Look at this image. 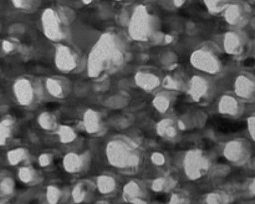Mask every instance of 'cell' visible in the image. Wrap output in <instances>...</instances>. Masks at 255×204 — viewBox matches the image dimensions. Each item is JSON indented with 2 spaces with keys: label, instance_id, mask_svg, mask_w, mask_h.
<instances>
[{
  "label": "cell",
  "instance_id": "cell-5",
  "mask_svg": "<svg viewBox=\"0 0 255 204\" xmlns=\"http://www.w3.org/2000/svg\"><path fill=\"white\" fill-rule=\"evenodd\" d=\"M12 94L20 106L25 107V108H31L40 100L41 89L36 81L29 79V77L21 76L15 80L14 85H12Z\"/></svg>",
  "mask_w": 255,
  "mask_h": 204
},
{
  "label": "cell",
  "instance_id": "cell-9",
  "mask_svg": "<svg viewBox=\"0 0 255 204\" xmlns=\"http://www.w3.org/2000/svg\"><path fill=\"white\" fill-rule=\"evenodd\" d=\"M236 96L243 100H252L255 97V77L251 74H241L234 81Z\"/></svg>",
  "mask_w": 255,
  "mask_h": 204
},
{
  "label": "cell",
  "instance_id": "cell-8",
  "mask_svg": "<svg viewBox=\"0 0 255 204\" xmlns=\"http://www.w3.org/2000/svg\"><path fill=\"white\" fill-rule=\"evenodd\" d=\"M247 39L244 34L236 30L226 32L223 37V49L224 51L232 56H238L244 51Z\"/></svg>",
  "mask_w": 255,
  "mask_h": 204
},
{
  "label": "cell",
  "instance_id": "cell-16",
  "mask_svg": "<svg viewBox=\"0 0 255 204\" xmlns=\"http://www.w3.org/2000/svg\"><path fill=\"white\" fill-rule=\"evenodd\" d=\"M223 17L231 26H241L246 21V10L241 4L231 2L223 11Z\"/></svg>",
  "mask_w": 255,
  "mask_h": 204
},
{
  "label": "cell",
  "instance_id": "cell-29",
  "mask_svg": "<svg viewBox=\"0 0 255 204\" xmlns=\"http://www.w3.org/2000/svg\"><path fill=\"white\" fill-rule=\"evenodd\" d=\"M84 162V157L76 153H70L65 157V167L69 171H77Z\"/></svg>",
  "mask_w": 255,
  "mask_h": 204
},
{
  "label": "cell",
  "instance_id": "cell-39",
  "mask_svg": "<svg viewBox=\"0 0 255 204\" xmlns=\"http://www.w3.org/2000/svg\"><path fill=\"white\" fill-rule=\"evenodd\" d=\"M117 1H120V0H117Z\"/></svg>",
  "mask_w": 255,
  "mask_h": 204
},
{
  "label": "cell",
  "instance_id": "cell-23",
  "mask_svg": "<svg viewBox=\"0 0 255 204\" xmlns=\"http://www.w3.org/2000/svg\"><path fill=\"white\" fill-rule=\"evenodd\" d=\"M231 0H203V4L212 15L223 14L226 7L231 4Z\"/></svg>",
  "mask_w": 255,
  "mask_h": 204
},
{
  "label": "cell",
  "instance_id": "cell-18",
  "mask_svg": "<svg viewBox=\"0 0 255 204\" xmlns=\"http://www.w3.org/2000/svg\"><path fill=\"white\" fill-rule=\"evenodd\" d=\"M247 146L241 139H234V141L228 142L224 147V156L231 161H239L246 153Z\"/></svg>",
  "mask_w": 255,
  "mask_h": 204
},
{
  "label": "cell",
  "instance_id": "cell-12",
  "mask_svg": "<svg viewBox=\"0 0 255 204\" xmlns=\"http://www.w3.org/2000/svg\"><path fill=\"white\" fill-rule=\"evenodd\" d=\"M217 109L223 116L229 117H237L241 114L242 112V104L239 102L238 97L233 96V95H222L217 103Z\"/></svg>",
  "mask_w": 255,
  "mask_h": 204
},
{
  "label": "cell",
  "instance_id": "cell-25",
  "mask_svg": "<svg viewBox=\"0 0 255 204\" xmlns=\"http://www.w3.org/2000/svg\"><path fill=\"white\" fill-rule=\"evenodd\" d=\"M57 134H59V138L62 143H71L77 137L76 131L71 126H65V124L64 126H59Z\"/></svg>",
  "mask_w": 255,
  "mask_h": 204
},
{
  "label": "cell",
  "instance_id": "cell-21",
  "mask_svg": "<svg viewBox=\"0 0 255 204\" xmlns=\"http://www.w3.org/2000/svg\"><path fill=\"white\" fill-rule=\"evenodd\" d=\"M37 123L41 127L44 131H57L59 124H57V119L51 112H42L37 117Z\"/></svg>",
  "mask_w": 255,
  "mask_h": 204
},
{
  "label": "cell",
  "instance_id": "cell-32",
  "mask_svg": "<svg viewBox=\"0 0 255 204\" xmlns=\"http://www.w3.org/2000/svg\"><path fill=\"white\" fill-rule=\"evenodd\" d=\"M2 50H4L5 52H7V54H9V52H12L15 50V44L14 42L11 41V40H4V41H2Z\"/></svg>",
  "mask_w": 255,
  "mask_h": 204
},
{
  "label": "cell",
  "instance_id": "cell-38",
  "mask_svg": "<svg viewBox=\"0 0 255 204\" xmlns=\"http://www.w3.org/2000/svg\"><path fill=\"white\" fill-rule=\"evenodd\" d=\"M0 204H9V203H7L6 201H4V199H1V201H0Z\"/></svg>",
  "mask_w": 255,
  "mask_h": 204
},
{
  "label": "cell",
  "instance_id": "cell-31",
  "mask_svg": "<svg viewBox=\"0 0 255 204\" xmlns=\"http://www.w3.org/2000/svg\"><path fill=\"white\" fill-rule=\"evenodd\" d=\"M99 187L101 192H110L114 188V181L109 177H101L99 181Z\"/></svg>",
  "mask_w": 255,
  "mask_h": 204
},
{
  "label": "cell",
  "instance_id": "cell-37",
  "mask_svg": "<svg viewBox=\"0 0 255 204\" xmlns=\"http://www.w3.org/2000/svg\"><path fill=\"white\" fill-rule=\"evenodd\" d=\"M81 1L84 2V4H91L92 0H81Z\"/></svg>",
  "mask_w": 255,
  "mask_h": 204
},
{
  "label": "cell",
  "instance_id": "cell-7",
  "mask_svg": "<svg viewBox=\"0 0 255 204\" xmlns=\"http://www.w3.org/2000/svg\"><path fill=\"white\" fill-rule=\"evenodd\" d=\"M55 66L64 74L74 72L79 66V55L74 49L64 44H59L55 49Z\"/></svg>",
  "mask_w": 255,
  "mask_h": 204
},
{
  "label": "cell",
  "instance_id": "cell-22",
  "mask_svg": "<svg viewBox=\"0 0 255 204\" xmlns=\"http://www.w3.org/2000/svg\"><path fill=\"white\" fill-rule=\"evenodd\" d=\"M129 100L131 99H129L128 95L117 94V95H112L111 97H109V99L105 101V104L112 109H121L129 103Z\"/></svg>",
  "mask_w": 255,
  "mask_h": 204
},
{
  "label": "cell",
  "instance_id": "cell-2",
  "mask_svg": "<svg viewBox=\"0 0 255 204\" xmlns=\"http://www.w3.org/2000/svg\"><path fill=\"white\" fill-rule=\"evenodd\" d=\"M127 26H128V34L132 40L146 42L157 37L159 20L146 5H138L134 7L133 12L129 16Z\"/></svg>",
  "mask_w": 255,
  "mask_h": 204
},
{
  "label": "cell",
  "instance_id": "cell-27",
  "mask_svg": "<svg viewBox=\"0 0 255 204\" xmlns=\"http://www.w3.org/2000/svg\"><path fill=\"white\" fill-rule=\"evenodd\" d=\"M11 4L15 9L22 10V11H32L37 9L41 4V0H11Z\"/></svg>",
  "mask_w": 255,
  "mask_h": 204
},
{
  "label": "cell",
  "instance_id": "cell-34",
  "mask_svg": "<svg viewBox=\"0 0 255 204\" xmlns=\"http://www.w3.org/2000/svg\"><path fill=\"white\" fill-rule=\"evenodd\" d=\"M50 161H51V157H50L49 154H42L39 158V163L41 164V166H46L47 163H50Z\"/></svg>",
  "mask_w": 255,
  "mask_h": 204
},
{
  "label": "cell",
  "instance_id": "cell-14",
  "mask_svg": "<svg viewBox=\"0 0 255 204\" xmlns=\"http://www.w3.org/2000/svg\"><path fill=\"white\" fill-rule=\"evenodd\" d=\"M45 89L52 97L56 99H65L70 94L69 82L62 77H47L45 81Z\"/></svg>",
  "mask_w": 255,
  "mask_h": 204
},
{
  "label": "cell",
  "instance_id": "cell-6",
  "mask_svg": "<svg viewBox=\"0 0 255 204\" xmlns=\"http://www.w3.org/2000/svg\"><path fill=\"white\" fill-rule=\"evenodd\" d=\"M189 61L194 69L207 75H216L222 69L221 59L217 52L208 46H202L194 50L191 54Z\"/></svg>",
  "mask_w": 255,
  "mask_h": 204
},
{
  "label": "cell",
  "instance_id": "cell-17",
  "mask_svg": "<svg viewBox=\"0 0 255 204\" xmlns=\"http://www.w3.org/2000/svg\"><path fill=\"white\" fill-rule=\"evenodd\" d=\"M156 129H157V133H158L161 137L172 139L178 134V131L181 128H179L178 121L176 122L172 118H163L157 123Z\"/></svg>",
  "mask_w": 255,
  "mask_h": 204
},
{
  "label": "cell",
  "instance_id": "cell-26",
  "mask_svg": "<svg viewBox=\"0 0 255 204\" xmlns=\"http://www.w3.org/2000/svg\"><path fill=\"white\" fill-rule=\"evenodd\" d=\"M162 85L168 91H173V90H181L183 87V81L178 75H167L162 80Z\"/></svg>",
  "mask_w": 255,
  "mask_h": 204
},
{
  "label": "cell",
  "instance_id": "cell-10",
  "mask_svg": "<svg viewBox=\"0 0 255 204\" xmlns=\"http://www.w3.org/2000/svg\"><path fill=\"white\" fill-rule=\"evenodd\" d=\"M211 91V82L202 75H194L188 82V94L194 101H202Z\"/></svg>",
  "mask_w": 255,
  "mask_h": 204
},
{
  "label": "cell",
  "instance_id": "cell-11",
  "mask_svg": "<svg viewBox=\"0 0 255 204\" xmlns=\"http://www.w3.org/2000/svg\"><path fill=\"white\" fill-rule=\"evenodd\" d=\"M207 163H208V158L206 154L202 151H191L187 153L186 157V169L187 173L193 176H199L203 171H206Z\"/></svg>",
  "mask_w": 255,
  "mask_h": 204
},
{
  "label": "cell",
  "instance_id": "cell-4",
  "mask_svg": "<svg viewBox=\"0 0 255 204\" xmlns=\"http://www.w3.org/2000/svg\"><path fill=\"white\" fill-rule=\"evenodd\" d=\"M107 158L114 166L131 167L138 163V154L136 148L124 138H114L107 143Z\"/></svg>",
  "mask_w": 255,
  "mask_h": 204
},
{
  "label": "cell",
  "instance_id": "cell-28",
  "mask_svg": "<svg viewBox=\"0 0 255 204\" xmlns=\"http://www.w3.org/2000/svg\"><path fill=\"white\" fill-rule=\"evenodd\" d=\"M27 157V151L25 148H14L7 152V161L11 166L21 163Z\"/></svg>",
  "mask_w": 255,
  "mask_h": 204
},
{
  "label": "cell",
  "instance_id": "cell-33",
  "mask_svg": "<svg viewBox=\"0 0 255 204\" xmlns=\"http://www.w3.org/2000/svg\"><path fill=\"white\" fill-rule=\"evenodd\" d=\"M248 131L249 133H251L252 138L255 141V116L251 117V118L248 119Z\"/></svg>",
  "mask_w": 255,
  "mask_h": 204
},
{
  "label": "cell",
  "instance_id": "cell-20",
  "mask_svg": "<svg viewBox=\"0 0 255 204\" xmlns=\"http://www.w3.org/2000/svg\"><path fill=\"white\" fill-rule=\"evenodd\" d=\"M15 132V119L5 117L0 121V147L5 146Z\"/></svg>",
  "mask_w": 255,
  "mask_h": 204
},
{
  "label": "cell",
  "instance_id": "cell-1",
  "mask_svg": "<svg viewBox=\"0 0 255 204\" xmlns=\"http://www.w3.org/2000/svg\"><path fill=\"white\" fill-rule=\"evenodd\" d=\"M125 61V49L115 32H105L91 47L87 56L86 71L91 79H101L116 71Z\"/></svg>",
  "mask_w": 255,
  "mask_h": 204
},
{
  "label": "cell",
  "instance_id": "cell-19",
  "mask_svg": "<svg viewBox=\"0 0 255 204\" xmlns=\"http://www.w3.org/2000/svg\"><path fill=\"white\" fill-rule=\"evenodd\" d=\"M172 101H173V97L169 91H162L154 96L152 104L156 108V111H158L159 113H167L168 109L171 108Z\"/></svg>",
  "mask_w": 255,
  "mask_h": 204
},
{
  "label": "cell",
  "instance_id": "cell-35",
  "mask_svg": "<svg viewBox=\"0 0 255 204\" xmlns=\"http://www.w3.org/2000/svg\"><path fill=\"white\" fill-rule=\"evenodd\" d=\"M152 158H153V161L156 162V163H163V156H162V154H159V153H156V154H153V157H152Z\"/></svg>",
  "mask_w": 255,
  "mask_h": 204
},
{
  "label": "cell",
  "instance_id": "cell-3",
  "mask_svg": "<svg viewBox=\"0 0 255 204\" xmlns=\"http://www.w3.org/2000/svg\"><path fill=\"white\" fill-rule=\"evenodd\" d=\"M41 27L50 41L61 42L69 35V20L66 15L54 7H47L41 14Z\"/></svg>",
  "mask_w": 255,
  "mask_h": 204
},
{
  "label": "cell",
  "instance_id": "cell-24",
  "mask_svg": "<svg viewBox=\"0 0 255 204\" xmlns=\"http://www.w3.org/2000/svg\"><path fill=\"white\" fill-rule=\"evenodd\" d=\"M15 191V182L9 176H0V198L11 196Z\"/></svg>",
  "mask_w": 255,
  "mask_h": 204
},
{
  "label": "cell",
  "instance_id": "cell-30",
  "mask_svg": "<svg viewBox=\"0 0 255 204\" xmlns=\"http://www.w3.org/2000/svg\"><path fill=\"white\" fill-rule=\"evenodd\" d=\"M19 178L24 183H31L32 179L35 178V171L29 167H22L19 169Z\"/></svg>",
  "mask_w": 255,
  "mask_h": 204
},
{
  "label": "cell",
  "instance_id": "cell-13",
  "mask_svg": "<svg viewBox=\"0 0 255 204\" xmlns=\"http://www.w3.org/2000/svg\"><path fill=\"white\" fill-rule=\"evenodd\" d=\"M134 82L139 89L144 90L147 92H152L158 89L162 85L161 77L154 72L148 70H139L134 75Z\"/></svg>",
  "mask_w": 255,
  "mask_h": 204
},
{
  "label": "cell",
  "instance_id": "cell-15",
  "mask_svg": "<svg viewBox=\"0 0 255 204\" xmlns=\"http://www.w3.org/2000/svg\"><path fill=\"white\" fill-rule=\"evenodd\" d=\"M82 126L84 129L90 134H97L104 128V122L100 112L96 109L89 108L85 111L84 117H82Z\"/></svg>",
  "mask_w": 255,
  "mask_h": 204
},
{
  "label": "cell",
  "instance_id": "cell-36",
  "mask_svg": "<svg viewBox=\"0 0 255 204\" xmlns=\"http://www.w3.org/2000/svg\"><path fill=\"white\" fill-rule=\"evenodd\" d=\"M172 1H173L174 6H176V7H181V6H183L184 4H186L187 0H172Z\"/></svg>",
  "mask_w": 255,
  "mask_h": 204
}]
</instances>
